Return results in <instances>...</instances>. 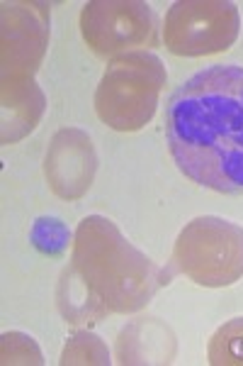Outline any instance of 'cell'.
Masks as SVG:
<instances>
[{"label":"cell","instance_id":"obj_4","mask_svg":"<svg viewBox=\"0 0 243 366\" xmlns=\"http://www.w3.org/2000/svg\"><path fill=\"white\" fill-rule=\"evenodd\" d=\"M173 267L197 286H231L243 279V227L217 215L195 217L177 234Z\"/></svg>","mask_w":243,"mask_h":366},{"label":"cell","instance_id":"obj_9","mask_svg":"<svg viewBox=\"0 0 243 366\" xmlns=\"http://www.w3.org/2000/svg\"><path fill=\"white\" fill-rule=\"evenodd\" d=\"M175 357V335L156 317H139L122 330L117 340L120 364H170Z\"/></svg>","mask_w":243,"mask_h":366},{"label":"cell","instance_id":"obj_10","mask_svg":"<svg viewBox=\"0 0 243 366\" xmlns=\"http://www.w3.org/2000/svg\"><path fill=\"white\" fill-rule=\"evenodd\" d=\"M46 110V98L37 81L0 88V142L13 144L25 139L39 125Z\"/></svg>","mask_w":243,"mask_h":366},{"label":"cell","instance_id":"obj_8","mask_svg":"<svg viewBox=\"0 0 243 366\" xmlns=\"http://www.w3.org/2000/svg\"><path fill=\"white\" fill-rule=\"evenodd\" d=\"M44 174L49 188L58 198H83L98 174V154H95L93 139L78 127L58 129L46 149Z\"/></svg>","mask_w":243,"mask_h":366},{"label":"cell","instance_id":"obj_12","mask_svg":"<svg viewBox=\"0 0 243 366\" xmlns=\"http://www.w3.org/2000/svg\"><path fill=\"white\" fill-rule=\"evenodd\" d=\"M207 357L214 366H243V317L224 322L212 335Z\"/></svg>","mask_w":243,"mask_h":366},{"label":"cell","instance_id":"obj_2","mask_svg":"<svg viewBox=\"0 0 243 366\" xmlns=\"http://www.w3.org/2000/svg\"><path fill=\"white\" fill-rule=\"evenodd\" d=\"M68 269L108 315L146 308L170 279L103 215H88L76 229Z\"/></svg>","mask_w":243,"mask_h":366},{"label":"cell","instance_id":"obj_1","mask_svg":"<svg viewBox=\"0 0 243 366\" xmlns=\"http://www.w3.org/2000/svg\"><path fill=\"white\" fill-rule=\"evenodd\" d=\"M165 142L192 183L243 196V66H207L177 86L165 105Z\"/></svg>","mask_w":243,"mask_h":366},{"label":"cell","instance_id":"obj_11","mask_svg":"<svg viewBox=\"0 0 243 366\" xmlns=\"http://www.w3.org/2000/svg\"><path fill=\"white\" fill-rule=\"evenodd\" d=\"M56 300H58V310H61V315L66 317V322H71V325L98 322V320H103V317L108 315V312H105L91 298V293L83 288V283L76 279L71 269H66L61 274Z\"/></svg>","mask_w":243,"mask_h":366},{"label":"cell","instance_id":"obj_5","mask_svg":"<svg viewBox=\"0 0 243 366\" xmlns=\"http://www.w3.org/2000/svg\"><path fill=\"white\" fill-rule=\"evenodd\" d=\"M241 15L229 0H180L165 13L163 42L175 56H210L234 46Z\"/></svg>","mask_w":243,"mask_h":366},{"label":"cell","instance_id":"obj_6","mask_svg":"<svg viewBox=\"0 0 243 366\" xmlns=\"http://www.w3.org/2000/svg\"><path fill=\"white\" fill-rule=\"evenodd\" d=\"M81 34L95 54L120 56L158 44V17L144 0H93L81 10Z\"/></svg>","mask_w":243,"mask_h":366},{"label":"cell","instance_id":"obj_7","mask_svg":"<svg viewBox=\"0 0 243 366\" xmlns=\"http://www.w3.org/2000/svg\"><path fill=\"white\" fill-rule=\"evenodd\" d=\"M46 46H49V3H39V0L3 3L0 84L20 86L34 81Z\"/></svg>","mask_w":243,"mask_h":366},{"label":"cell","instance_id":"obj_13","mask_svg":"<svg viewBox=\"0 0 243 366\" xmlns=\"http://www.w3.org/2000/svg\"><path fill=\"white\" fill-rule=\"evenodd\" d=\"M61 364L63 366H76V364H110V352L108 345L93 332H76L71 335L66 347L61 352Z\"/></svg>","mask_w":243,"mask_h":366},{"label":"cell","instance_id":"obj_14","mask_svg":"<svg viewBox=\"0 0 243 366\" xmlns=\"http://www.w3.org/2000/svg\"><path fill=\"white\" fill-rule=\"evenodd\" d=\"M0 362L39 366L44 364V357H41V350L34 337H29L25 332H5L0 337Z\"/></svg>","mask_w":243,"mask_h":366},{"label":"cell","instance_id":"obj_3","mask_svg":"<svg viewBox=\"0 0 243 366\" xmlns=\"http://www.w3.org/2000/svg\"><path fill=\"white\" fill-rule=\"evenodd\" d=\"M168 81L163 61L151 51H127L108 64L95 91V113L117 132H136L156 115Z\"/></svg>","mask_w":243,"mask_h":366},{"label":"cell","instance_id":"obj_15","mask_svg":"<svg viewBox=\"0 0 243 366\" xmlns=\"http://www.w3.org/2000/svg\"><path fill=\"white\" fill-rule=\"evenodd\" d=\"M32 239H34V247H37L39 252L44 254H61L63 249L68 247V229L61 225L58 220L54 217H49V220H37V225L32 229Z\"/></svg>","mask_w":243,"mask_h":366}]
</instances>
